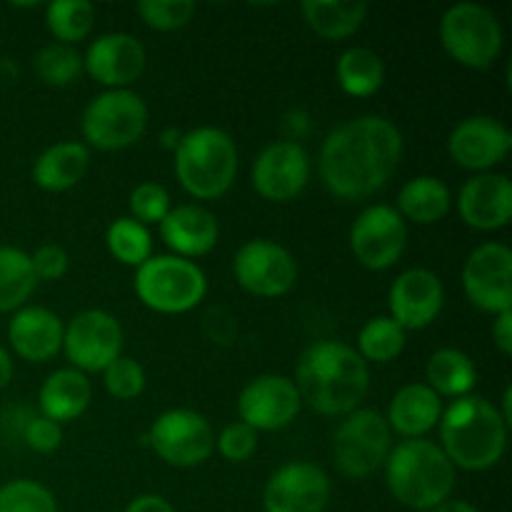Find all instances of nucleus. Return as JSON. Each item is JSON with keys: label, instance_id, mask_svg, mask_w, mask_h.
<instances>
[{"label": "nucleus", "instance_id": "obj_13", "mask_svg": "<svg viewBox=\"0 0 512 512\" xmlns=\"http://www.w3.org/2000/svg\"><path fill=\"white\" fill-rule=\"evenodd\" d=\"M408 248V223L393 205H370L350 228V250L363 268L388 270L400 263Z\"/></svg>", "mask_w": 512, "mask_h": 512}, {"label": "nucleus", "instance_id": "obj_34", "mask_svg": "<svg viewBox=\"0 0 512 512\" xmlns=\"http://www.w3.org/2000/svg\"><path fill=\"white\" fill-rule=\"evenodd\" d=\"M105 245L108 253L118 260L120 265L138 270L145 260L153 255V233L150 228L140 225L130 215L113 220L105 230Z\"/></svg>", "mask_w": 512, "mask_h": 512}, {"label": "nucleus", "instance_id": "obj_17", "mask_svg": "<svg viewBox=\"0 0 512 512\" xmlns=\"http://www.w3.org/2000/svg\"><path fill=\"white\" fill-rule=\"evenodd\" d=\"M303 400L293 378L280 373H265L250 380L238 398L240 423L253 428L255 433H275L298 418Z\"/></svg>", "mask_w": 512, "mask_h": 512}, {"label": "nucleus", "instance_id": "obj_35", "mask_svg": "<svg viewBox=\"0 0 512 512\" xmlns=\"http://www.w3.org/2000/svg\"><path fill=\"white\" fill-rule=\"evenodd\" d=\"M35 73L45 85L53 88H65V85L75 83L83 73V55L73 48V45L63 43H48L38 50L35 55Z\"/></svg>", "mask_w": 512, "mask_h": 512}, {"label": "nucleus", "instance_id": "obj_39", "mask_svg": "<svg viewBox=\"0 0 512 512\" xmlns=\"http://www.w3.org/2000/svg\"><path fill=\"white\" fill-rule=\"evenodd\" d=\"M103 385L115 400H135L145 390V370L130 355H120L103 370Z\"/></svg>", "mask_w": 512, "mask_h": 512}, {"label": "nucleus", "instance_id": "obj_23", "mask_svg": "<svg viewBox=\"0 0 512 512\" xmlns=\"http://www.w3.org/2000/svg\"><path fill=\"white\" fill-rule=\"evenodd\" d=\"M158 228L170 255H178V258L185 260H195L213 253L220 238L218 218L208 208L195 203L173 205V210L165 215Z\"/></svg>", "mask_w": 512, "mask_h": 512}, {"label": "nucleus", "instance_id": "obj_20", "mask_svg": "<svg viewBox=\"0 0 512 512\" xmlns=\"http://www.w3.org/2000/svg\"><path fill=\"white\" fill-rule=\"evenodd\" d=\"M445 305V288L438 273L428 268H410L393 280L388 293L390 318L408 333L423 330L438 320Z\"/></svg>", "mask_w": 512, "mask_h": 512}, {"label": "nucleus", "instance_id": "obj_19", "mask_svg": "<svg viewBox=\"0 0 512 512\" xmlns=\"http://www.w3.org/2000/svg\"><path fill=\"white\" fill-rule=\"evenodd\" d=\"M145 45L133 33H103L88 45L83 55V73L105 90H128L143 75Z\"/></svg>", "mask_w": 512, "mask_h": 512}, {"label": "nucleus", "instance_id": "obj_9", "mask_svg": "<svg viewBox=\"0 0 512 512\" xmlns=\"http://www.w3.org/2000/svg\"><path fill=\"white\" fill-rule=\"evenodd\" d=\"M335 468L350 480L378 473L393 450V430L380 410L358 408L340 420L333 435Z\"/></svg>", "mask_w": 512, "mask_h": 512}, {"label": "nucleus", "instance_id": "obj_33", "mask_svg": "<svg viewBox=\"0 0 512 512\" xmlns=\"http://www.w3.org/2000/svg\"><path fill=\"white\" fill-rule=\"evenodd\" d=\"M45 28L55 43L73 45L88 38L95 28V8L88 0H55L45 5Z\"/></svg>", "mask_w": 512, "mask_h": 512}, {"label": "nucleus", "instance_id": "obj_4", "mask_svg": "<svg viewBox=\"0 0 512 512\" xmlns=\"http://www.w3.org/2000/svg\"><path fill=\"white\" fill-rule=\"evenodd\" d=\"M385 485L403 508L430 512L453 498L458 468L428 438L400 440L385 460Z\"/></svg>", "mask_w": 512, "mask_h": 512}, {"label": "nucleus", "instance_id": "obj_25", "mask_svg": "<svg viewBox=\"0 0 512 512\" xmlns=\"http://www.w3.org/2000/svg\"><path fill=\"white\" fill-rule=\"evenodd\" d=\"M40 413L53 423H73L93 403V383L75 368H60L43 380L38 393Z\"/></svg>", "mask_w": 512, "mask_h": 512}, {"label": "nucleus", "instance_id": "obj_24", "mask_svg": "<svg viewBox=\"0 0 512 512\" xmlns=\"http://www.w3.org/2000/svg\"><path fill=\"white\" fill-rule=\"evenodd\" d=\"M440 415H443V400L425 383H410L393 395L385 420L400 438L415 440L438 428Z\"/></svg>", "mask_w": 512, "mask_h": 512}, {"label": "nucleus", "instance_id": "obj_1", "mask_svg": "<svg viewBox=\"0 0 512 512\" xmlns=\"http://www.w3.org/2000/svg\"><path fill=\"white\" fill-rule=\"evenodd\" d=\"M405 140L385 115H360L335 125L318 153L325 190L340 200H363L383 190L403 160Z\"/></svg>", "mask_w": 512, "mask_h": 512}, {"label": "nucleus", "instance_id": "obj_11", "mask_svg": "<svg viewBox=\"0 0 512 512\" xmlns=\"http://www.w3.org/2000/svg\"><path fill=\"white\" fill-rule=\"evenodd\" d=\"M123 325L113 313L100 308L80 310L63 333V353L70 368L80 373H103L123 355Z\"/></svg>", "mask_w": 512, "mask_h": 512}, {"label": "nucleus", "instance_id": "obj_38", "mask_svg": "<svg viewBox=\"0 0 512 512\" xmlns=\"http://www.w3.org/2000/svg\"><path fill=\"white\" fill-rule=\"evenodd\" d=\"M128 208L130 218L150 228V225L163 223L165 215L173 210V200H170L168 188H163L160 183H140L130 190Z\"/></svg>", "mask_w": 512, "mask_h": 512}, {"label": "nucleus", "instance_id": "obj_6", "mask_svg": "<svg viewBox=\"0 0 512 512\" xmlns=\"http://www.w3.org/2000/svg\"><path fill=\"white\" fill-rule=\"evenodd\" d=\"M135 295L160 315H183L198 308L208 295V278L195 260L178 255H150L133 280Z\"/></svg>", "mask_w": 512, "mask_h": 512}, {"label": "nucleus", "instance_id": "obj_46", "mask_svg": "<svg viewBox=\"0 0 512 512\" xmlns=\"http://www.w3.org/2000/svg\"><path fill=\"white\" fill-rule=\"evenodd\" d=\"M430 512H480L478 508H475V505H470L468 500H445L443 505H438V508L435 510H430Z\"/></svg>", "mask_w": 512, "mask_h": 512}, {"label": "nucleus", "instance_id": "obj_15", "mask_svg": "<svg viewBox=\"0 0 512 512\" xmlns=\"http://www.w3.org/2000/svg\"><path fill=\"white\" fill-rule=\"evenodd\" d=\"M465 298L478 310L500 315L512 310V250L505 243H483L463 265Z\"/></svg>", "mask_w": 512, "mask_h": 512}, {"label": "nucleus", "instance_id": "obj_43", "mask_svg": "<svg viewBox=\"0 0 512 512\" xmlns=\"http://www.w3.org/2000/svg\"><path fill=\"white\" fill-rule=\"evenodd\" d=\"M493 345L503 355H512V310L495 315L493 320Z\"/></svg>", "mask_w": 512, "mask_h": 512}, {"label": "nucleus", "instance_id": "obj_5", "mask_svg": "<svg viewBox=\"0 0 512 512\" xmlns=\"http://www.w3.org/2000/svg\"><path fill=\"white\" fill-rule=\"evenodd\" d=\"M238 145L223 128L200 125L188 130L175 148V178L195 200H218L238 178Z\"/></svg>", "mask_w": 512, "mask_h": 512}, {"label": "nucleus", "instance_id": "obj_41", "mask_svg": "<svg viewBox=\"0 0 512 512\" xmlns=\"http://www.w3.org/2000/svg\"><path fill=\"white\" fill-rule=\"evenodd\" d=\"M30 263H33V273L35 278L40 280H48V283H55V280L65 278L70 268V258L65 253V248L55 243H45L30 255Z\"/></svg>", "mask_w": 512, "mask_h": 512}, {"label": "nucleus", "instance_id": "obj_30", "mask_svg": "<svg viewBox=\"0 0 512 512\" xmlns=\"http://www.w3.org/2000/svg\"><path fill=\"white\" fill-rule=\"evenodd\" d=\"M335 78H338L340 90L350 98H370L383 88L385 63L375 50L355 45L338 58Z\"/></svg>", "mask_w": 512, "mask_h": 512}, {"label": "nucleus", "instance_id": "obj_22", "mask_svg": "<svg viewBox=\"0 0 512 512\" xmlns=\"http://www.w3.org/2000/svg\"><path fill=\"white\" fill-rule=\"evenodd\" d=\"M65 323L43 305H23L8 323L10 348L25 363L43 365L63 350Z\"/></svg>", "mask_w": 512, "mask_h": 512}, {"label": "nucleus", "instance_id": "obj_36", "mask_svg": "<svg viewBox=\"0 0 512 512\" xmlns=\"http://www.w3.org/2000/svg\"><path fill=\"white\" fill-rule=\"evenodd\" d=\"M0 512H58V500L38 480L15 478L0 485Z\"/></svg>", "mask_w": 512, "mask_h": 512}, {"label": "nucleus", "instance_id": "obj_2", "mask_svg": "<svg viewBox=\"0 0 512 512\" xmlns=\"http://www.w3.org/2000/svg\"><path fill=\"white\" fill-rule=\"evenodd\" d=\"M293 383L315 413L345 418L368 398L370 365L343 340H318L300 353Z\"/></svg>", "mask_w": 512, "mask_h": 512}, {"label": "nucleus", "instance_id": "obj_28", "mask_svg": "<svg viewBox=\"0 0 512 512\" xmlns=\"http://www.w3.org/2000/svg\"><path fill=\"white\" fill-rule=\"evenodd\" d=\"M300 13L308 28L313 30L318 38L333 40H348L363 28L365 18H368V3H345V0H305L300 3Z\"/></svg>", "mask_w": 512, "mask_h": 512}, {"label": "nucleus", "instance_id": "obj_14", "mask_svg": "<svg viewBox=\"0 0 512 512\" xmlns=\"http://www.w3.org/2000/svg\"><path fill=\"white\" fill-rule=\"evenodd\" d=\"M310 153L298 140H278L265 145L250 170L253 190L268 203H290L310 183Z\"/></svg>", "mask_w": 512, "mask_h": 512}, {"label": "nucleus", "instance_id": "obj_21", "mask_svg": "<svg viewBox=\"0 0 512 512\" xmlns=\"http://www.w3.org/2000/svg\"><path fill=\"white\" fill-rule=\"evenodd\" d=\"M458 213L480 233L503 230L512 220V183L505 173H478L458 193Z\"/></svg>", "mask_w": 512, "mask_h": 512}, {"label": "nucleus", "instance_id": "obj_16", "mask_svg": "<svg viewBox=\"0 0 512 512\" xmlns=\"http://www.w3.org/2000/svg\"><path fill=\"white\" fill-rule=\"evenodd\" d=\"M333 495L328 473L310 460L280 465L263 488L265 512H325Z\"/></svg>", "mask_w": 512, "mask_h": 512}, {"label": "nucleus", "instance_id": "obj_27", "mask_svg": "<svg viewBox=\"0 0 512 512\" xmlns=\"http://www.w3.org/2000/svg\"><path fill=\"white\" fill-rule=\"evenodd\" d=\"M453 208V193L448 183L435 175H418L408 180L398 193L395 210L405 223L413 225H435L445 218Z\"/></svg>", "mask_w": 512, "mask_h": 512}, {"label": "nucleus", "instance_id": "obj_37", "mask_svg": "<svg viewBox=\"0 0 512 512\" xmlns=\"http://www.w3.org/2000/svg\"><path fill=\"white\" fill-rule=\"evenodd\" d=\"M135 10L148 28L158 33H173L195 18L198 5L193 0H140Z\"/></svg>", "mask_w": 512, "mask_h": 512}, {"label": "nucleus", "instance_id": "obj_31", "mask_svg": "<svg viewBox=\"0 0 512 512\" xmlns=\"http://www.w3.org/2000/svg\"><path fill=\"white\" fill-rule=\"evenodd\" d=\"M35 288L38 278L30 255L13 245H0V313H15L28 305Z\"/></svg>", "mask_w": 512, "mask_h": 512}, {"label": "nucleus", "instance_id": "obj_45", "mask_svg": "<svg viewBox=\"0 0 512 512\" xmlns=\"http://www.w3.org/2000/svg\"><path fill=\"white\" fill-rule=\"evenodd\" d=\"M13 373H15L13 358H10L8 350H5L3 345H0V390L8 388L10 380H13Z\"/></svg>", "mask_w": 512, "mask_h": 512}, {"label": "nucleus", "instance_id": "obj_29", "mask_svg": "<svg viewBox=\"0 0 512 512\" xmlns=\"http://www.w3.org/2000/svg\"><path fill=\"white\" fill-rule=\"evenodd\" d=\"M425 385L443 398H465L478 385V368L473 358L458 348H440L425 365Z\"/></svg>", "mask_w": 512, "mask_h": 512}, {"label": "nucleus", "instance_id": "obj_48", "mask_svg": "<svg viewBox=\"0 0 512 512\" xmlns=\"http://www.w3.org/2000/svg\"><path fill=\"white\" fill-rule=\"evenodd\" d=\"M180 138H183V133H175V130H173V133H165L163 135V145H165V148H178V143H180Z\"/></svg>", "mask_w": 512, "mask_h": 512}, {"label": "nucleus", "instance_id": "obj_3", "mask_svg": "<svg viewBox=\"0 0 512 512\" xmlns=\"http://www.w3.org/2000/svg\"><path fill=\"white\" fill-rule=\"evenodd\" d=\"M438 430L443 453L455 468L468 473L495 468L508 450L510 428L498 408L480 395H465L443 408Z\"/></svg>", "mask_w": 512, "mask_h": 512}, {"label": "nucleus", "instance_id": "obj_42", "mask_svg": "<svg viewBox=\"0 0 512 512\" xmlns=\"http://www.w3.org/2000/svg\"><path fill=\"white\" fill-rule=\"evenodd\" d=\"M23 440L35 453H55L63 445V425L38 415V418H30L25 423Z\"/></svg>", "mask_w": 512, "mask_h": 512}, {"label": "nucleus", "instance_id": "obj_18", "mask_svg": "<svg viewBox=\"0 0 512 512\" xmlns=\"http://www.w3.org/2000/svg\"><path fill=\"white\" fill-rule=\"evenodd\" d=\"M512 133L508 125L490 115H470L460 120L448 138V153L458 168L470 173H493L508 160Z\"/></svg>", "mask_w": 512, "mask_h": 512}, {"label": "nucleus", "instance_id": "obj_44", "mask_svg": "<svg viewBox=\"0 0 512 512\" xmlns=\"http://www.w3.org/2000/svg\"><path fill=\"white\" fill-rule=\"evenodd\" d=\"M123 512H175V508L170 500L163 498V495L143 493V495H138V498L130 500V503L125 505Z\"/></svg>", "mask_w": 512, "mask_h": 512}, {"label": "nucleus", "instance_id": "obj_10", "mask_svg": "<svg viewBox=\"0 0 512 512\" xmlns=\"http://www.w3.org/2000/svg\"><path fill=\"white\" fill-rule=\"evenodd\" d=\"M150 448L165 465L198 468L215 450V433L208 418L190 408L165 410L150 425Z\"/></svg>", "mask_w": 512, "mask_h": 512}, {"label": "nucleus", "instance_id": "obj_40", "mask_svg": "<svg viewBox=\"0 0 512 512\" xmlns=\"http://www.w3.org/2000/svg\"><path fill=\"white\" fill-rule=\"evenodd\" d=\"M215 450L228 463H245L258 450V433L245 423H240V420H235V423L225 425L220 435H215Z\"/></svg>", "mask_w": 512, "mask_h": 512}, {"label": "nucleus", "instance_id": "obj_26", "mask_svg": "<svg viewBox=\"0 0 512 512\" xmlns=\"http://www.w3.org/2000/svg\"><path fill=\"white\" fill-rule=\"evenodd\" d=\"M90 170V148L78 140H65L45 148L33 163V183L45 193L75 188Z\"/></svg>", "mask_w": 512, "mask_h": 512}, {"label": "nucleus", "instance_id": "obj_8", "mask_svg": "<svg viewBox=\"0 0 512 512\" xmlns=\"http://www.w3.org/2000/svg\"><path fill=\"white\" fill-rule=\"evenodd\" d=\"M148 115V105L135 90H103L83 110L85 145L103 153L130 148L143 138Z\"/></svg>", "mask_w": 512, "mask_h": 512}, {"label": "nucleus", "instance_id": "obj_7", "mask_svg": "<svg viewBox=\"0 0 512 512\" xmlns=\"http://www.w3.org/2000/svg\"><path fill=\"white\" fill-rule=\"evenodd\" d=\"M440 43L463 68L488 70L503 53L505 33L488 5L455 3L440 18Z\"/></svg>", "mask_w": 512, "mask_h": 512}, {"label": "nucleus", "instance_id": "obj_32", "mask_svg": "<svg viewBox=\"0 0 512 512\" xmlns=\"http://www.w3.org/2000/svg\"><path fill=\"white\" fill-rule=\"evenodd\" d=\"M405 343H408V333L390 315H378L360 328L355 350L368 365H388L403 355Z\"/></svg>", "mask_w": 512, "mask_h": 512}, {"label": "nucleus", "instance_id": "obj_47", "mask_svg": "<svg viewBox=\"0 0 512 512\" xmlns=\"http://www.w3.org/2000/svg\"><path fill=\"white\" fill-rule=\"evenodd\" d=\"M498 413L503 415V420H505V425H512V390L510 388H505L503 390V408H498Z\"/></svg>", "mask_w": 512, "mask_h": 512}, {"label": "nucleus", "instance_id": "obj_12", "mask_svg": "<svg viewBox=\"0 0 512 512\" xmlns=\"http://www.w3.org/2000/svg\"><path fill=\"white\" fill-rule=\"evenodd\" d=\"M235 283L255 298H283L298 283V263L285 245L253 238L233 258Z\"/></svg>", "mask_w": 512, "mask_h": 512}]
</instances>
